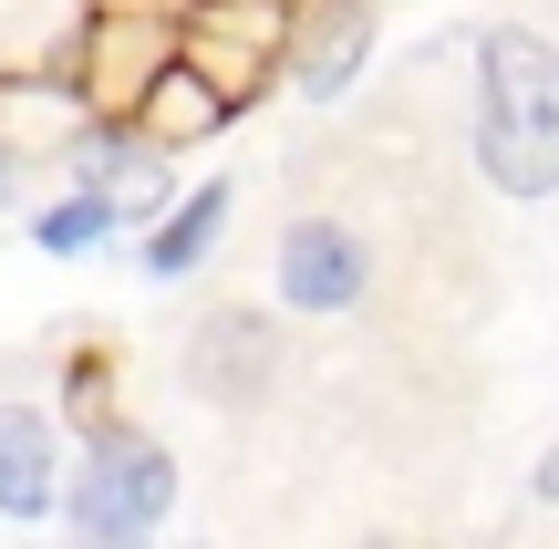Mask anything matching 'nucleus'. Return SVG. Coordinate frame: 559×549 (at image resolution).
<instances>
[{
  "label": "nucleus",
  "instance_id": "obj_8",
  "mask_svg": "<svg viewBox=\"0 0 559 549\" xmlns=\"http://www.w3.org/2000/svg\"><path fill=\"white\" fill-rule=\"evenodd\" d=\"M83 124H94V104H83L73 83H11V94H0V166H21V156H73Z\"/></svg>",
  "mask_w": 559,
  "mask_h": 549
},
{
  "label": "nucleus",
  "instance_id": "obj_5",
  "mask_svg": "<svg viewBox=\"0 0 559 549\" xmlns=\"http://www.w3.org/2000/svg\"><path fill=\"white\" fill-rule=\"evenodd\" d=\"M362 239L353 228H332V218H300L290 239H280V290H290L300 311H353L362 301Z\"/></svg>",
  "mask_w": 559,
  "mask_h": 549
},
{
  "label": "nucleus",
  "instance_id": "obj_6",
  "mask_svg": "<svg viewBox=\"0 0 559 549\" xmlns=\"http://www.w3.org/2000/svg\"><path fill=\"white\" fill-rule=\"evenodd\" d=\"M362 52H373V0H321V11L290 32V83L311 104H332V94H353Z\"/></svg>",
  "mask_w": 559,
  "mask_h": 549
},
{
  "label": "nucleus",
  "instance_id": "obj_3",
  "mask_svg": "<svg viewBox=\"0 0 559 549\" xmlns=\"http://www.w3.org/2000/svg\"><path fill=\"white\" fill-rule=\"evenodd\" d=\"M177 52H187V21H166V11H94L73 32V94L94 104V115H135L145 83H156Z\"/></svg>",
  "mask_w": 559,
  "mask_h": 549
},
{
  "label": "nucleus",
  "instance_id": "obj_4",
  "mask_svg": "<svg viewBox=\"0 0 559 549\" xmlns=\"http://www.w3.org/2000/svg\"><path fill=\"white\" fill-rule=\"evenodd\" d=\"M249 115V104L239 94H228V83L218 73H198V62H166V73L156 83H145V104H135V115H124V124H135V135L145 145H156V156H166V145H207V135H218V124H239Z\"/></svg>",
  "mask_w": 559,
  "mask_h": 549
},
{
  "label": "nucleus",
  "instance_id": "obj_7",
  "mask_svg": "<svg viewBox=\"0 0 559 549\" xmlns=\"http://www.w3.org/2000/svg\"><path fill=\"white\" fill-rule=\"evenodd\" d=\"M52 488H62V435H52V415L0 405V518H52Z\"/></svg>",
  "mask_w": 559,
  "mask_h": 549
},
{
  "label": "nucleus",
  "instance_id": "obj_2",
  "mask_svg": "<svg viewBox=\"0 0 559 549\" xmlns=\"http://www.w3.org/2000/svg\"><path fill=\"white\" fill-rule=\"evenodd\" d=\"M177 509V456L135 426H94L73 477V539L83 549H156V518Z\"/></svg>",
  "mask_w": 559,
  "mask_h": 549
},
{
  "label": "nucleus",
  "instance_id": "obj_1",
  "mask_svg": "<svg viewBox=\"0 0 559 549\" xmlns=\"http://www.w3.org/2000/svg\"><path fill=\"white\" fill-rule=\"evenodd\" d=\"M477 166L508 198L559 187V41H539L528 21L487 32L477 52Z\"/></svg>",
  "mask_w": 559,
  "mask_h": 549
},
{
  "label": "nucleus",
  "instance_id": "obj_9",
  "mask_svg": "<svg viewBox=\"0 0 559 549\" xmlns=\"http://www.w3.org/2000/svg\"><path fill=\"white\" fill-rule=\"evenodd\" d=\"M260 373H270V322L260 311H207L198 322V384L239 394V384H260Z\"/></svg>",
  "mask_w": 559,
  "mask_h": 549
},
{
  "label": "nucleus",
  "instance_id": "obj_12",
  "mask_svg": "<svg viewBox=\"0 0 559 549\" xmlns=\"http://www.w3.org/2000/svg\"><path fill=\"white\" fill-rule=\"evenodd\" d=\"M539 498H549V509H559V456H539Z\"/></svg>",
  "mask_w": 559,
  "mask_h": 549
},
{
  "label": "nucleus",
  "instance_id": "obj_11",
  "mask_svg": "<svg viewBox=\"0 0 559 549\" xmlns=\"http://www.w3.org/2000/svg\"><path fill=\"white\" fill-rule=\"evenodd\" d=\"M104 228H115V187H73V198H52V207L32 218V239L52 249V260H83Z\"/></svg>",
  "mask_w": 559,
  "mask_h": 549
},
{
  "label": "nucleus",
  "instance_id": "obj_10",
  "mask_svg": "<svg viewBox=\"0 0 559 549\" xmlns=\"http://www.w3.org/2000/svg\"><path fill=\"white\" fill-rule=\"evenodd\" d=\"M218 228H228V187H198L187 207H166V218L145 228V270H156V281H177V270H198L207 249H218Z\"/></svg>",
  "mask_w": 559,
  "mask_h": 549
}]
</instances>
